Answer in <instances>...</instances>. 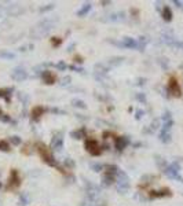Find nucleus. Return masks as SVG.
<instances>
[{
	"label": "nucleus",
	"mask_w": 183,
	"mask_h": 206,
	"mask_svg": "<svg viewBox=\"0 0 183 206\" xmlns=\"http://www.w3.org/2000/svg\"><path fill=\"white\" fill-rule=\"evenodd\" d=\"M117 177H119V180H117V191L121 192V194H125L127 191H128V188H130V179H128V174H127L124 170L119 169V172H117Z\"/></svg>",
	"instance_id": "f257e3e1"
},
{
	"label": "nucleus",
	"mask_w": 183,
	"mask_h": 206,
	"mask_svg": "<svg viewBox=\"0 0 183 206\" xmlns=\"http://www.w3.org/2000/svg\"><path fill=\"white\" fill-rule=\"evenodd\" d=\"M37 150H39V153H40V155H42V158L47 162L48 165H57V161L54 159V157H52V153L51 150L48 147H46L43 143H37Z\"/></svg>",
	"instance_id": "f03ea898"
},
{
	"label": "nucleus",
	"mask_w": 183,
	"mask_h": 206,
	"mask_svg": "<svg viewBox=\"0 0 183 206\" xmlns=\"http://www.w3.org/2000/svg\"><path fill=\"white\" fill-rule=\"evenodd\" d=\"M85 148L89 151V154L91 155H99L101 153H102V148L99 147V144H98V142L95 140V139H87L85 140Z\"/></svg>",
	"instance_id": "7ed1b4c3"
},
{
	"label": "nucleus",
	"mask_w": 183,
	"mask_h": 206,
	"mask_svg": "<svg viewBox=\"0 0 183 206\" xmlns=\"http://www.w3.org/2000/svg\"><path fill=\"white\" fill-rule=\"evenodd\" d=\"M179 170H180V166H179L178 164H172L164 170V173L167 174L169 179H176V180H179V181H183V179L179 176Z\"/></svg>",
	"instance_id": "20e7f679"
},
{
	"label": "nucleus",
	"mask_w": 183,
	"mask_h": 206,
	"mask_svg": "<svg viewBox=\"0 0 183 206\" xmlns=\"http://www.w3.org/2000/svg\"><path fill=\"white\" fill-rule=\"evenodd\" d=\"M168 92H169L171 95L176 96V98H179V96L182 95V90H180V85H179L178 80L175 79V77L169 79V83H168Z\"/></svg>",
	"instance_id": "39448f33"
},
{
	"label": "nucleus",
	"mask_w": 183,
	"mask_h": 206,
	"mask_svg": "<svg viewBox=\"0 0 183 206\" xmlns=\"http://www.w3.org/2000/svg\"><path fill=\"white\" fill-rule=\"evenodd\" d=\"M19 184H21V177H19V174L15 169H12L10 172V177H8V188L15 190V188L19 187Z\"/></svg>",
	"instance_id": "423d86ee"
},
{
	"label": "nucleus",
	"mask_w": 183,
	"mask_h": 206,
	"mask_svg": "<svg viewBox=\"0 0 183 206\" xmlns=\"http://www.w3.org/2000/svg\"><path fill=\"white\" fill-rule=\"evenodd\" d=\"M11 77L15 80V81H18V83H21V81H24V80H26V77H28V73H26L24 69L21 68H17L12 70V73H11Z\"/></svg>",
	"instance_id": "0eeeda50"
},
{
	"label": "nucleus",
	"mask_w": 183,
	"mask_h": 206,
	"mask_svg": "<svg viewBox=\"0 0 183 206\" xmlns=\"http://www.w3.org/2000/svg\"><path fill=\"white\" fill-rule=\"evenodd\" d=\"M116 148L117 150H124V148L130 144V139L127 136H119V137H116Z\"/></svg>",
	"instance_id": "6e6552de"
},
{
	"label": "nucleus",
	"mask_w": 183,
	"mask_h": 206,
	"mask_svg": "<svg viewBox=\"0 0 183 206\" xmlns=\"http://www.w3.org/2000/svg\"><path fill=\"white\" fill-rule=\"evenodd\" d=\"M150 198H162V196H171V190L169 188H161L158 191H150Z\"/></svg>",
	"instance_id": "1a4fd4ad"
},
{
	"label": "nucleus",
	"mask_w": 183,
	"mask_h": 206,
	"mask_svg": "<svg viewBox=\"0 0 183 206\" xmlns=\"http://www.w3.org/2000/svg\"><path fill=\"white\" fill-rule=\"evenodd\" d=\"M119 45L124 48H138V41L135 39H131V37H125L121 43H119Z\"/></svg>",
	"instance_id": "9d476101"
},
{
	"label": "nucleus",
	"mask_w": 183,
	"mask_h": 206,
	"mask_svg": "<svg viewBox=\"0 0 183 206\" xmlns=\"http://www.w3.org/2000/svg\"><path fill=\"white\" fill-rule=\"evenodd\" d=\"M42 79H43V81H44L46 84H48V85H51V84L55 83V76H54L50 70H44V72H43Z\"/></svg>",
	"instance_id": "9b49d317"
},
{
	"label": "nucleus",
	"mask_w": 183,
	"mask_h": 206,
	"mask_svg": "<svg viewBox=\"0 0 183 206\" xmlns=\"http://www.w3.org/2000/svg\"><path fill=\"white\" fill-rule=\"evenodd\" d=\"M63 146V140H62V137L61 136H55V137H52V140H51V147L52 148H55V150H61Z\"/></svg>",
	"instance_id": "f8f14e48"
},
{
	"label": "nucleus",
	"mask_w": 183,
	"mask_h": 206,
	"mask_svg": "<svg viewBox=\"0 0 183 206\" xmlns=\"http://www.w3.org/2000/svg\"><path fill=\"white\" fill-rule=\"evenodd\" d=\"M102 185L103 187H109V185L113 184V181H114V176H112V174H107V173H105L103 176H102Z\"/></svg>",
	"instance_id": "ddd939ff"
},
{
	"label": "nucleus",
	"mask_w": 183,
	"mask_h": 206,
	"mask_svg": "<svg viewBox=\"0 0 183 206\" xmlns=\"http://www.w3.org/2000/svg\"><path fill=\"white\" fill-rule=\"evenodd\" d=\"M162 18H164V21H167V22H169L172 19V11H171V8L168 6H165L162 8Z\"/></svg>",
	"instance_id": "4468645a"
},
{
	"label": "nucleus",
	"mask_w": 183,
	"mask_h": 206,
	"mask_svg": "<svg viewBox=\"0 0 183 206\" xmlns=\"http://www.w3.org/2000/svg\"><path fill=\"white\" fill-rule=\"evenodd\" d=\"M43 113H44V109H43L42 106H36V107L32 109V116H33L35 120H39V117L43 116Z\"/></svg>",
	"instance_id": "2eb2a0df"
},
{
	"label": "nucleus",
	"mask_w": 183,
	"mask_h": 206,
	"mask_svg": "<svg viewBox=\"0 0 183 206\" xmlns=\"http://www.w3.org/2000/svg\"><path fill=\"white\" fill-rule=\"evenodd\" d=\"M89 10H91V4H89V3H87V4H83V7H81V8L77 11V15L78 17H84Z\"/></svg>",
	"instance_id": "dca6fc26"
},
{
	"label": "nucleus",
	"mask_w": 183,
	"mask_h": 206,
	"mask_svg": "<svg viewBox=\"0 0 183 206\" xmlns=\"http://www.w3.org/2000/svg\"><path fill=\"white\" fill-rule=\"evenodd\" d=\"M31 202V198H29V194L28 192H22L19 195V203L21 205H28Z\"/></svg>",
	"instance_id": "f3484780"
},
{
	"label": "nucleus",
	"mask_w": 183,
	"mask_h": 206,
	"mask_svg": "<svg viewBox=\"0 0 183 206\" xmlns=\"http://www.w3.org/2000/svg\"><path fill=\"white\" fill-rule=\"evenodd\" d=\"M160 140L164 143H169L171 142V133L169 132H165V131H162L161 133H160Z\"/></svg>",
	"instance_id": "a211bd4d"
},
{
	"label": "nucleus",
	"mask_w": 183,
	"mask_h": 206,
	"mask_svg": "<svg viewBox=\"0 0 183 206\" xmlns=\"http://www.w3.org/2000/svg\"><path fill=\"white\" fill-rule=\"evenodd\" d=\"M117 172H119V168H117L116 165H107V166H106V173L107 174L114 176V174H117Z\"/></svg>",
	"instance_id": "6ab92c4d"
},
{
	"label": "nucleus",
	"mask_w": 183,
	"mask_h": 206,
	"mask_svg": "<svg viewBox=\"0 0 183 206\" xmlns=\"http://www.w3.org/2000/svg\"><path fill=\"white\" fill-rule=\"evenodd\" d=\"M84 133H85V129L81 128L80 131H73V132L70 133V136L74 137V139H81V137H84Z\"/></svg>",
	"instance_id": "aec40b11"
},
{
	"label": "nucleus",
	"mask_w": 183,
	"mask_h": 206,
	"mask_svg": "<svg viewBox=\"0 0 183 206\" xmlns=\"http://www.w3.org/2000/svg\"><path fill=\"white\" fill-rule=\"evenodd\" d=\"M0 150L1 151H10V144L6 140H0Z\"/></svg>",
	"instance_id": "412c9836"
},
{
	"label": "nucleus",
	"mask_w": 183,
	"mask_h": 206,
	"mask_svg": "<svg viewBox=\"0 0 183 206\" xmlns=\"http://www.w3.org/2000/svg\"><path fill=\"white\" fill-rule=\"evenodd\" d=\"M72 103H73V106L78 107V109H85V107H87V106H85V103H84L83 101H78V99H73V101H72Z\"/></svg>",
	"instance_id": "4be33fe9"
},
{
	"label": "nucleus",
	"mask_w": 183,
	"mask_h": 206,
	"mask_svg": "<svg viewBox=\"0 0 183 206\" xmlns=\"http://www.w3.org/2000/svg\"><path fill=\"white\" fill-rule=\"evenodd\" d=\"M0 56H1V58H6V59L15 58V55H14L12 52H6V51H0Z\"/></svg>",
	"instance_id": "5701e85b"
},
{
	"label": "nucleus",
	"mask_w": 183,
	"mask_h": 206,
	"mask_svg": "<svg viewBox=\"0 0 183 206\" xmlns=\"http://www.w3.org/2000/svg\"><path fill=\"white\" fill-rule=\"evenodd\" d=\"M10 142L14 144V146H19L21 144V137L19 136H11L10 137Z\"/></svg>",
	"instance_id": "b1692460"
},
{
	"label": "nucleus",
	"mask_w": 183,
	"mask_h": 206,
	"mask_svg": "<svg viewBox=\"0 0 183 206\" xmlns=\"http://www.w3.org/2000/svg\"><path fill=\"white\" fill-rule=\"evenodd\" d=\"M91 169L94 170V172H101V170H102V165L94 162V164H91Z\"/></svg>",
	"instance_id": "393cba45"
},
{
	"label": "nucleus",
	"mask_w": 183,
	"mask_h": 206,
	"mask_svg": "<svg viewBox=\"0 0 183 206\" xmlns=\"http://www.w3.org/2000/svg\"><path fill=\"white\" fill-rule=\"evenodd\" d=\"M51 44H52V45H55V47L61 45V39H59V37H52V39H51Z\"/></svg>",
	"instance_id": "a878e982"
},
{
	"label": "nucleus",
	"mask_w": 183,
	"mask_h": 206,
	"mask_svg": "<svg viewBox=\"0 0 183 206\" xmlns=\"http://www.w3.org/2000/svg\"><path fill=\"white\" fill-rule=\"evenodd\" d=\"M57 68H58V69H61V70H65V69L68 68V66H66V65L63 63V62H59V63L57 65Z\"/></svg>",
	"instance_id": "bb28decb"
},
{
	"label": "nucleus",
	"mask_w": 183,
	"mask_h": 206,
	"mask_svg": "<svg viewBox=\"0 0 183 206\" xmlns=\"http://www.w3.org/2000/svg\"><path fill=\"white\" fill-rule=\"evenodd\" d=\"M52 8H54V4H48L47 7H44V8H42V12H44V11H48V10H52Z\"/></svg>",
	"instance_id": "cd10ccee"
},
{
	"label": "nucleus",
	"mask_w": 183,
	"mask_h": 206,
	"mask_svg": "<svg viewBox=\"0 0 183 206\" xmlns=\"http://www.w3.org/2000/svg\"><path fill=\"white\" fill-rule=\"evenodd\" d=\"M69 81H70V77L68 76V77H65V79L62 80V84H63V85H66V84H69Z\"/></svg>",
	"instance_id": "c85d7f7f"
},
{
	"label": "nucleus",
	"mask_w": 183,
	"mask_h": 206,
	"mask_svg": "<svg viewBox=\"0 0 183 206\" xmlns=\"http://www.w3.org/2000/svg\"><path fill=\"white\" fill-rule=\"evenodd\" d=\"M142 116H143V111H141V110L136 111V118H141Z\"/></svg>",
	"instance_id": "c756f323"
},
{
	"label": "nucleus",
	"mask_w": 183,
	"mask_h": 206,
	"mask_svg": "<svg viewBox=\"0 0 183 206\" xmlns=\"http://www.w3.org/2000/svg\"><path fill=\"white\" fill-rule=\"evenodd\" d=\"M107 136H110V132H103V139H107Z\"/></svg>",
	"instance_id": "7c9ffc66"
},
{
	"label": "nucleus",
	"mask_w": 183,
	"mask_h": 206,
	"mask_svg": "<svg viewBox=\"0 0 183 206\" xmlns=\"http://www.w3.org/2000/svg\"><path fill=\"white\" fill-rule=\"evenodd\" d=\"M138 99H139V101H143V102H145V101H146V99H145V96H143V95H138Z\"/></svg>",
	"instance_id": "2f4dec72"
},
{
	"label": "nucleus",
	"mask_w": 183,
	"mask_h": 206,
	"mask_svg": "<svg viewBox=\"0 0 183 206\" xmlns=\"http://www.w3.org/2000/svg\"><path fill=\"white\" fill-rule=\"evenodd\" d=\"M88 206H98V205H95V203H92V205H88Z\"/></svg>",
	"instance_id": "473e14b6"
},
{
	"label": "nucleus",
	"mask_w": 183,
	"mask_h": 206,
	"mask_svg": "<svg viewBox=\"0 0 183 206\" xmlns=\"http://www.w3.org/2000/svg\"><path fill=\"white\" fill-rule=\"evenodd\" d=\"M1 116H3V114H1V110H0V118H1Z\"/></svg>",
	"instance_id": "72a5a7b5"
},
{
	"label": "nucleus",
	"mask_w": 183,
	"mask_h": 206,
	"mask_svg": "<svg viewBox=\"0 0 183 206\" xmlns=\"http://www.w3.org/2000/svg\"><path fill=\"white\" fill-rule=\"evenodd\" d=\"M0 187H1V183H0Z\"/></svg>",
	"instance_id": "f704fd0d"
}]
</instances>
